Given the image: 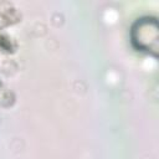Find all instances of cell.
I'll use <instances>...</instances> for the list:
<instances>
[{"mask_svg": "<svg viewBox=\"0 0 159 159\" xmlns=\"http://www.w3.org/2000/svg\"><path fill=\"white\" fill-rule=\"evenodd\" d=\"M153 22H154L153 19H142L140 21L137 22V29H134V34L135 32L138 34L137 36H134V41L143 50H152L155 48L157 46V40H158L157 25L153 26L150 31H148Z\"/></svg>", "mask_w": 159, "mask_h": 159, "instance_id": "1", "label": "cell"}]
</instances>
